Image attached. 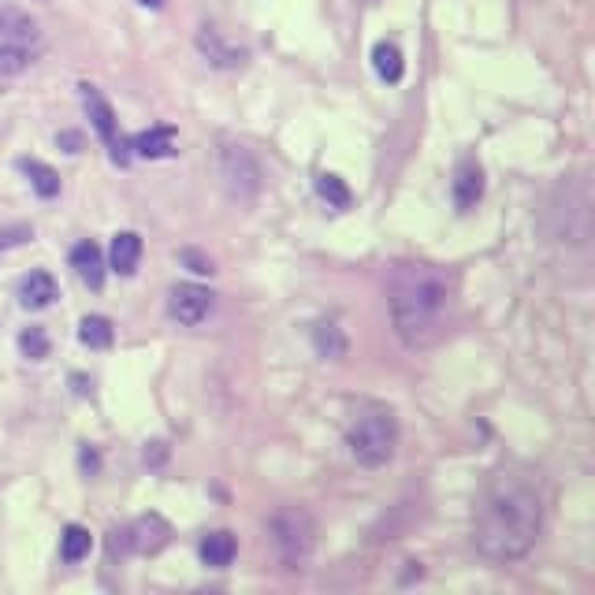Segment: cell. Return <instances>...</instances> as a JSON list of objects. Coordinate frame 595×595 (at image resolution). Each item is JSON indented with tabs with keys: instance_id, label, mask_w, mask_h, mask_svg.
<instances>
[{
	"instance_id": "obj_1",
	"label": "cell",
	"mask_w": 595,
	"mask_h": 595,
	"mask_svg": "<svg viewBox=\"0 0 595 595\" xmlns=\"http://www.w3.org/2000/svg\"><path fill=\"white\" fill-rule=\"evenodd\" d=\"M543 503L529 476L503 473L495 476L484 503L476 510L473 543L491 562H514L525 558L540 540Z\"/></svg>"
},
{
	"instance_id": "obj_2",
	"label": "cell",
	"mask_w": 595,
	"mask_h": 595,
	"mask_svg": "<svg viewBox=\"0 0 595 595\" xmlns=\"http://www.w3.org/2000/svg\"><path fill=\"white\" fill-rule=\"evenodd\" d=\"M450 302H454V283L447 272L432 265L402 268L391 283V320L398 339L410 350L432 346L447 331Z\"/></svg>"
},
{
	"instance_id": "obj_3",
	"label": "cell",
	"mask_w": 595,
	"mask_h": 595,
	"mask_svg": "<svg viewBox=\"0 0 595 595\" xmlns=\"http://www.w3.org/2000/svg\"><path fill=\"white\" fill-rule=\"evenodd\" d=\"M45 49L41 27L30 19L23 8L4 4L0 8V79H15L23 75Z\"/></svg>"
},
{
	"instance_id": "obj_4",
	"label": "cell",
	"mask_w": 595,
	"mask_h": 595,
	"mask_svg": "<svg viewBox=\"0 0 595 595\" xmlns=\"http://www.w3.org/2000/svg\"><path fill=\"white\" fill-rule=\"evenodd\" d=\"M346 447H350V454H354L365 469H380V465L391 462L398 447V424L395 417H391V410L361 413V417L350 424V432H346Z\"/></svg>"
},
{
	"instance_id": "obj_5",
	"label": "cell",
	"mask_w": 595,
	"mask_h": 595,
	"mask_svg": "<svg viewBox=\"0 0 595 595\" xmlns=\"http://www.w3.org/2000/svg\"><path fill=\"white\" fill-rule=\"evenodd\" d=\"M268 529H272V543H276L283 566L305 569L313 547H317V525H313V517L305 514V510H298V506H283V510H276Z\"/></svg>"
},
{
	"instance_id": "obj_6",
	"label": "cell",
	"mask_w": 595,
	"mask_h": 595,
	"mask_svg": "<svg viewBox=\"0 0 595 595\" xmlns=\"http://www.w3.org/2000/svg\"><path fill=\"white\" fill-rule=\"evenodd\" d=\"M79 93H82V108H86V116H90L93 131L101 134V142L108 146L112 160H116V164H127V160H131V146H127V138L119 134V123H116V112H112V105H108L105 97H101V90H97V86H86V82H82Z\"/></svg>"
},
{
	"instance_id": "obj_7",
	"label": "cell",
	"mask_w": 595,
	"mask_h": 595,
	"mask_svg": "<svg viewBox=\"0 0 595 595\" xmlns=\"http://www.w3.org/2000/svg\"><path fill=\"white\" fill-rule=\"evenodd\" d=\"M212 309H216V294L209 287H198V283H179L168 294V317L175 324H183V328L205 324L212 317Z\"/></svg>"
},
{
	"instance_id": "obj_8",
	"label": "cell",
	"mask_w": 595,
	"mask_h": 595,
	"mask_svg": "<svg viewBox=\"0 0 595 595\" xmlns=\"http://www.w3.org/2000/svg\"><path fill=\"white\" fill-rule=\"evenodd\" d=\"M127 540L138 555H157L164 543L172 540V529H168V521L160 514H149V517H138L131 529H127Z\"/></svg>"
},
{
	"instance_id": "obj_9",
	"label": "cell",
	"mask_w": 595,
	"mask_h": 595,
	"mask_svg": "<svg viewBox=\"0 0 595 595\" xmlns=\"http://www.w3.org/2000/svg\"><path fill=\"white\" fill-rule=\"evenodd\" d=\"M71 268L79 272V279L90 291H101V287H105V257H101L97 242H90V238L71 250Z\"/></svg>"
},
{
	"instance_id": "obj_10",
	"label": "cell",
	"mask_w": 595,
	"mask_h": 595,
	"mask_svg": "<svg viewBox=\"0 0 595 595\" xmlns=\"http://www.w3.org/2000/svg\"><path fill=\"white\" fill-rule=\"evenodd\" d=\"M480 198H484V172H480L476 160H462L458 172H454V205L469 212Z\"/></svg>"
},
{
	"instance_id": "obj_11",
	"label": "cell",
	"mask_w": 595,
	"mask_h": 595,
	"mask_svg": "<svg viewBox=\"0 0 595 595\" xmlns=\"http://www.w3.org/2000/svg\"><path fill=\"white\" fill-rule=\"evenodd\" d=\"M56 279L49 272H30L19 283V305L23 309H49L56 302Z\"/></svg>"
},
{
	"instance_id": "obj_12",
	"label": "cell",
	"mask_w": 595,
	"mask_h": 595,
	"mask_svg": "<svg viewBox=\"0 0 595 595\" xmlns=\"http://www.w3.org/2000/svg\"><path fill=\"white\" fill-rule=\"evenodd\" d=\"M127 146L134 149V157L160 160V157H172L179 142H175V131H172V127H153V131L134 134Z\"/></svg>"
},
{
	"instance_id": "obj_13",
	"label": "cell",
	"mask_w": 595,
	"mask_h": 595,
	"mask_svg": "<svg viewBox=\"0 0 595 595\" xmlns=\"http://www.w3.org/2000/svg\"><path fill=\"white\" fill-rule=\"evenodd\" d=\"M108 261H112V272L119 276H134V268L142 261V238L134 231H119L112 238V250H108Z\"/></svg>"
},
{
	"instance_id": "obj_14",
	"label": "cell",
	"mask_w": 595,
	"mask_h": 595,
	"mask_svg": "<svg viewBox=\"0 0 595 595\" xmlns=\"http://www.w3.org/2000/svg\"><path fill=\"white\" fill-rule=\"evenodd\" d=\"M235 555H238V543H235V536H231L227 529L209 532V536L201 540V562H205V566L224 569V566H231V562H235Z\"/></svg>"
},
{
	"instance_id": "obj_15",
	"label": "cell",
	"mask_w": 595,
	"mask_h": 595,
	"mask_svg": "<svg viewBox=\"0 0 595 595\" xmlns=\"http://www.w3.org/2000/svg\"><path fill=\"white\" fill-rule=\"evenodd\" d=\"M372 67L384 82H402V75H406V60H402L395 41H380L372 49Z\"/></svg>"
},
{
	"instance_id": "obj_16",
	"label": "cell",
	"mask_w": 595,
	"mask_h": 595,
	"mask_svg": "<svg viewBox=\"0 0 595 595\" xmlns=\"http://www.w3.org/2000/svg\"><path fill=\"white\" fill-rule=\"evenodd\" d=\"M19 168H23V175L30 179V186H34L38 198H56V194H60V175H56L49 164L27 157V160H19Z\"/></svg>"
},
{
	"instance_id": "obj_17",
	"label": "cell",
	"mask_w": 595,
	"mask_h": 595,
	"mask_svg": "<svg viewBox=\"0 0 595 595\" xmlns=\"http://www.w3.org/2000/svg\"><path fill=\"white\" fill-rule=\"evenodd\" d=\"M112 335H116V331H112V320L108 317H97V313H93V317H82L79 339L90 346V350H108V346H112Z\"/></svg>"
},
{
	"instance_id": "obj_18",
	"label": "cell",
	"mask_w": 595,
	"mask_h": 595,
	"mask_svg": "<svg viewBox=\"0 0 595 595\" xmlns=\"http://www.w3.org/2000/svg\"><path fill=\"white\" fill-rule=\"evenodd\" d=\"M93 547V536L82 525H67L64 536H60V555H64V562H82V558L90 555Z\"/></svg>"
},
{
	"instance_id": "obj_19",
	"label": "cell",
	"mask_w": 595,
	"mask_h": 595,
	"mask_svg": "<svg viewBox=\"0 0 595 595\" xmlns=\"http://www.w3.org/2000/svg\"><path fill=\"white\" fill-rule=\"evenodd\" d=\"M317 194L328 201L331 209H350V201H354L343 179H339V175H328V172L317 175Z\"/></svg>"
},
{
	"instance_id": "obj_20",
	"label": "cell",
	"mask_w": 595,
	"mask_h": 595,
	"mask_svg": "<svg viewBox=\"0 0 595 595\" xmlns=\"http://www.w3.org/2000/svg\"><path fill=\"white\" fill-rule=\"evenodd\" d=\"M317 350L324 357H331V361H339V357L346 354V339L339 335L335 324H320L317 328Z\"/></svg>"
},
{
	"instance_id": "obj_21",
	"label": "cell",
	"mask_w": 595,
	"mask_h": 595,
	"mask_svg": "<svg viewBox=\"0 0 595 595\" xmlns=\"http://www.w3.org/2000/svg\"><path fill=\"white\" fill-rule=\"evenodd\" d=\"M19 350L30 357V361H41V357L49 354V339H45V331L41 328H27L19 335Z\"/></svg>"
},
{
	"instance_id": "obj_22",
	"label": "cell",
	"mask_w": 595,
	"mask_h": 595,
	"mask_svg": "<svg viewBox=\"0 0 595 595\" xmlns=\"http://www.w3.org/2000/svg\"><path fill=\"white\" fill-rule=\"evenodd\" d=\"M30 231L27 224H8V227H0V253L4 250H12V246H23V242H30Z\"/></svg>"
},
{
	"instance_id": "obj_23",
	"label": "cell",
	"mask_w": 595,
	"mask_h": 595,
	"mask_svg": "<svg viewBox=\"0 0 595 595\" xmlns=\"http://www.w3.org/2000/svg\"><path fill=\"white\" fill-rule=\"evenodd\" d=\"M183 257H186V265H194V272H201V276L212 272V265L205 261V257H198V253H183Z\"/></svg>"
},
{
	"instance_id": "obj_24",
	"label": "cell",
	"mask_w": 595,
	"mask_h": 595,
	"mask_svg": "<svg viewBox=\"0 0 595 595\" xmlns=\"http://www.w3.org/2000/svg\"><path fill=\"white\" fill-rule=\"evenodd\" d=\"M60 146H67V153H79V134H60Z\"/></svg>"
},
{
	"instance_id": "obj_25",
	"label": "cell",
	"mask_w": 595,
	"mask_h": 595,
	"mask_svg": "<svg viewBox=\"0 0 595 595\" xmlns=\"http://www.w3.org/2000/svg\"><path fill=\"white\" fill-rule=\"evenodd\" d=\"M142 4H146V8H160V0H142Z\"/></svg>"
}]
</instances>
